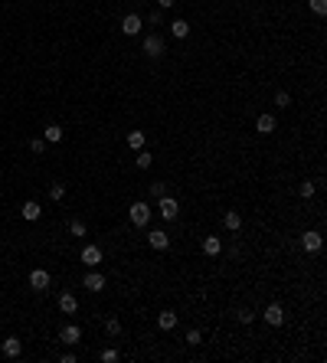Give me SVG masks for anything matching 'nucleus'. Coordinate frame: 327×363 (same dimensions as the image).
<instances>
[{
    "label": "nucleus",
    "mask_w": 327,
    "mask_h": 363,
    "mask_svg": "<svg viewBox=\"0 0 327 363\" xmlns=\"http://www.w3.org/2000/svg\"><path fill=\"white\" fill-rule=\"evenodd\" d=\"M151 213H154V209H151V203H147V200H134L128 206V216H131V223H134V226H147V223H151Z\"/></svg>",
    "instance_id": "obj_1"
},
{
    "label": "nucleus",
    "mask_w": 327,
    "mask_h": 363,
    "mask_svg": "<svg viewBox=\"0 0 327 363\" xmlns=\"http://www.w3.org/2000/svg\"><path fill=\"white\" fill-rule=\"evenodd\" d=\"M141 49H144V56H151V59H161L164 52H167V43L161 33H151V36H144V43H141Z\"/></svg>",
    "instance_id": "obj_2"
},
{
    "label": "nucleus",
    "mask_w": 327,
    "mask_h": 363,
    "mask_svg": "<svg viewBox=\"0 0 327 363\" xmlns=\"http://www.w3.org/2000/svg\"><path fill=\"white\" fill-rule=\"evenodd\" d=\"M157 213H161V216L167 219V223H174V219L180 216V203H177L174 197H167V193H164V197L157 200Z\"/></svg>",
    "instance_id": "obj_3"
},
{
    "label": "nucleus",
    "mask_w": 327,
    "mask_h": 363,
    "mask_svg": "<svg viewBox=\"0 0 327 363\" xmlns=\"http://www.w3.org/2000/svg\"><path fill=\"white\" fill-rule=\"evenodd\" d=\"M301 249H304L307 255L321 252V249H324V236L317 233V229H307V233H301Z\"/></svg>",
    "instance_id": "obj_4"
},
{
    "label": "nucleus",
    "mask_w": 327,
    "mask_h": 363,
    "mask_svg": "<svg viewBox=\"0 0 327 363\" xmlns=\"http://www.w3.org/2000/svg\"><path fill=\"white\" fill-rule=\"evenodd\" d=\"M262 317H265V324H272V327H281V324H285V308H281L278 304V301H272V304L268 308H265V311H262Z\"/></svg>",
    "instance_id": "obj_5"
},
{
    "label": "nucleus",
    "mask_w": 327,
    "mask_h": 363,
    "mask_svg": "<svg viewBox=\"0 0 327 363\" xmlns=\"http://www.w3.org/2000/svg\"><path fill=\"white\" fill-rule=\"evenodd\" d=\"M141 30H144V20H141L138 13H125V20H121V33H125V36H138Z\"/></svg>",
    "instance_id": "obj_6"
},
{
    "label": "nucleus",
    "mask_w": 327,
    "mask_h": 363,
    "mask_svg": "<svg viewBox=\"0 0 327 363\" xmlns=\"http://www.w3.org/2000/svg\"><path fill=\"white\" fill-rule=\"evenodd\" d=\"M275 128H278V118L275 114H259V118H255V131H259V135H275Z\"/></svg>",
    "instance_id": "obj_7"
},
{
    "label": "nucleus",
    "mask_w": 327,
    "mask_h": 363,
    "mask_svg": "<svg viewBox=\"0 0 327 363\" xmlns=\"http://www.w3.org/2000/svg\"><path fill=\"white\" fill-rule=\"evenodd\" d=\"M59 340L69 343V347H75V343L82 340V327H79V324H66L63 331H59Z\"/></svg>",
    "instance_id": "obj_8"
},
{
    "label": "nucleus",
    "mask_w": 327,
    "mask_h": 363,
    "mask_svg": "<svg viewBox=\"0 0 327 363\" xmlns=\"http://www.w3.org/2000/svg\"><path fill=\"white\" fill-rule=\"evenodd\" d=\"M82 285H85L88 291H95V295H99V291L105 288V275H102V272H95V269H88L85 278H82Z\"/></svg>",
    "instance_id": "obj_9"
},
{
    "label": "nucleus",
    "mask_w": 327,
    "mask_h": 363,
    "mask_svg": "<svg viewBox=\"0 0 327 363\" xmlns=\"http://www.w3.org/2000/svg\"><path fill=\"white\" fill-rule=\"evenodd\" d=\"M30 288L33 291H46L49 288V272L46 269H33L30 272Z\"/></svg>",
    "instance_id": "obj_10"
},
{
    "label": "nucleus",
    "mask_w": 327,
    "mask_h": 363,
    "mask_svg": "<svg viewBox=\"0 0 327 363\" xmlns=\"http://www.w3.org/2000/svg\"><path fill=\"white\" fill-rule=\"evenodd\" d=\"M79 259H82V265H88V269H99V262H102V249H99V245H85Z\"/></svg>",
    "instance_id": "obj_11"
},
{
    "label": "nucleus",
    "mask_w": 327,
    "mask_h": 363,
    "mask_svg": "<svg viewBox=\"0 0 327 363\" xmlns=\"http://www.w3.org/2000/svg\"><path fill=\"white\" fill-rule=\"evenodd\" d=\"M147 242H151L154 252H164L167 245H170V236L164 233V229H151V236H147Z\"/></svg>",
    "instance_id": "obj_12"
},
{
    "label": "nucleus",
    "mask_w": 327,
    "mask_h": 363,
    "mask_svg": "<svg viewBox=\"0 0 327 363\" xmlns=\"http://www.w3.org/2000/svg\"><path fill=\"white\" fill-rule=\"evenodd\" d=\"M40 213H43V206H40L36 200H26L23 206H20V216L26 219V223H36V219H40Z\"/></svg>",
    "instance_id": "obj_13"
},
{
    "label": "nucleus",
    "mask_w": 327,
    "mask_h": 363,
    "mask_svg": "<svg viewBox=\"0 0 327 363\" xmlns=\"http://www.w3.org/2000/svg\"><path fill=\"white\" fill-rule=\"evenodd\" d=\"M59 311L63 314H75L79 311V298L72 295V291H63V295H59Z\"/></svg>",
    "instance_id": "obj_14"
},
{
    "label": "nucleus",
    "mask_w": 327,
    "mask_h": 363,
    "mask_svg": "<svg viewBox=\"0 0 327 363\" xmlns=\"http://www.w3.org/2000/svg\"><path fill=\"white\" fill-rule=\"evenodd\" d=\"M0 350H4V357H10V360H16L23 353V343H20V337H7L4 343H0Z\"/></svg>",
    "instance_id": "obj_15"
},
{
    "label": "nucleus",
    "mask_w": 327,
    "mask_h": 363,
    "mask_svg": "<svg viewBox=\"0 0 327 363\" xmlns=\"http://www.w3.org/2000/svg\"><path fill=\"white\" fill-rule=\"evenodd\" d=\"M170 36H174V40H187V36H190V23L177 16V20L170 23Z\"/></svg>",
    "instance_id": "obj_16"
},
{
    "label": "nucleus",
    "mask_w": 327,
    "mask_h": 363,
    "mask_svg": "<svg viewBox=\"0 0 327 363\" xmlns=\"http://www.w3.org/2000/svg\"><path fill=\"white\" fill-rule=\"evenodd\" d=\"M203 252H206V255H219V252H223V239H219V236H206V239H203Z\"/></svg>",
    "instance_id": "obj_17"
},
{
    "label": "nucleus",
    "mask_w": 327,
    "mask_h": 363,
    "mask_svg": "<svg viewBox=\"0 0 327 363\" xmlns=\"http://www.w3.org/2000/svg\"><path fill=\"white\" fill-rule=\"evenodd\" d=\"M157 327H161V331H174L177 327V311H161L157 314Z\"/></svg>",
    "instance_id": "obj_18"
},
{
    "label": "nucleus",
    "mask_w": 327,
    "mask_h": 363,
    "mask_svg": "<svg viewBox=\"0 0 327 363\" xmlns=\"http://www.w3.org/2000/svg\"><path fill=\"white\" fill-rule=\"evenodd\" d=\"M223 226L229 229V233H239V229H242V216L236 213V209H229V213L223 216Z\"/></svg>",
    "instance_id": "obj_19"
},
{
    "label": "nucleus",
    "mask_w": 327,
    "mask_h": 363,
    "mask_svg": "<svg viewBox=\"0 0 327 363\" xmlns=\"http://www.w3.org/2000/svg\"><path fill=\"white\" fill-rule=\"evenodd\" d=\"M125 141H128V147H131V150H141V147L147 144V135H144V131H128V138H125Z\"/></svg>",
    "instance_id": "obj_20"
},
{
    "label": "nucleus",
    "mask_w": 327,
    "mask_h": 363,
    "mask_svg": "<svg viewBox=\"0 0 327 363\" xmlns=\"http://www.w3.org/2000/svg\"><path fill=\"white\" fill-rule=\"evenodd\" d=\"M134 164L141 167V170H147V167H151V164H154V157H151V150H144V147H141V150H138V157H134Z\"/></svg>",
    "instance_id": "obj_21"
},
{
    "label": "nucleus",
    "mask_w": 327,
    "mask_h": 363,
    "mask_svg": "<svg viewBox=\"0 0 327 363\" xmlns=\"http://www.w3.org/2000/svg\"><path fill=\"white\" fill-rule=\"evenodd\" d=\"M46 141H49V144H59V141H63V128H59V125H46Z\"/></svg>",
    "instance_id": "obj_22"
},
{
    "label": "nucleus",
    "mask_w": 327,
    "mask_h": 363,
    "mask_svg": "<svg viewBox=\"0 0 327 363\" xmlns=\"http://www.w3.org/2000/svg\"><path fill=\"white\" fill-rule=\"evenodd\" d=\"M298 193H301V197H304V200H311V197H314V193H317V183H311V180H304V183H301V187H298Z\"/></svg>",
    "instance_id": "obj_23"
},
{
    "label": "nucleus",
    "mask_w": 327,
    "mask_h": 363,
    "mask_svg": "<svg viewBox=\"0 0 327 363\" xmlns=\"http://www.w3.org/2000/svg\"><path fill=\"white\" fill-rule=\"evenodd\" d=\"M236 317H239V324H252L255 321V311H252V308H239Z\"/></svg>",
    "instance_id": "obj_24"
},
{
    "label": "nucleus",
    "mask_w": 327,
    "mask_h": 363,
    "mask_svg": "<svg viewBox=\"0 0 327 363\" xmlns=\"http://www.w3.org/2000/svg\"><path fill=\"white\" fill-rule=\"evenodd\" d=\"M99 360H102V363H118V360H121V353L108 347V350H102V353H99Z\"/></svg>",
    "instance_id": "obj_25"
},
{
    "label": "nucleus",
    "mask_w": 327,
    "mask_h": 363,
    "mask_svg": "<svg viewBox=\"0 0 327 363\" xmlns=\"http://www.w3.org/2000/svg\"><path fill=\"white\" fill-rule=\"evenodd\" d=\"M63 197H66V183H52V187H49V200H56V203H59Z\"/></svg>",
    "instance_id": "obj_26"
},
{
    "label": "nucleus",
    "mask_w": 327,
    "mask_h": 363,
    "mask_svg": "<svg viewBox=\"0 0 327 363\" xmlns=\"http://www.w3.org/2000/svg\"><path fill=\"white\" fill-rule=\"evenodd\" d=\"M105 334H108V337H118V334H121V324L114 321V317H108V321H105Z\"/></svg>",
    "instance_id": "obj_27"
},
{
    "label": "nucleus",
    "mask_w": 327,
    "mask_h": 363,
    "mask_svg": "<svg viewBox=\"0 0 327 363\" xmlns=\"http://www.w3.org/2000/svg\"><path fill=\"white\" fill-rule=\"evenodd\" d=\"M307 7H311V13H317V16L327 13V0H307Z\"/></svg>",
    "instance_id": "obj_28"
},
{
    "label": "nucleus",
    "mask_w": 327,
    "mask_h": 363,
    "mask_svg": "<svg viewBox=\"0 0 327 363\" xmlns=\"http://www.w3.org/2000/svg\"><path fill=\"white\" fill-rule=\"evenodd\" d=\"M69 233H72V236H85V223H82V219H69Z\"/></svg>",
    "instance_id": "obj_29"
},
{
    "label": "nucleus",
    "mask_w": 327,
    "mask_h": 363,
    "mask_svg": "<svg viewBox=\"0 0 327 363\" xmlns=\"http://www.w3.org/2000/svg\"><path fill=\"white\" fill-rule=\"evenodd\" d=\"M187 343H190V347H200V343H203V334L197 331V327H193V331H187Z\"/></svg>",
    "instance_id": "obj_30"
},
{
    "label": "nucleus",
    "mask_w": 327,
    "mask_h": 363,
    "mask_svg": "<svg viewBox=\"0 0 327 363\" xmlns=\"http://www.w3.org/2000/svg\"><path fill=\"white\" fill-rule=\"evenodd\" d=\"M164 193H167V183H164V180H157V183H151V197H154V200H161Z\"/></svg>",
    "instance_id": "obj_31"
},
{
    "label": "nucleus",
    "mask_w": 327,
    "mask_h": 363,
    "mask_svg": "<svg viewBox=\"0 0 327 363\" xmlns=\"http://www.w3.org/2000/svg\"><path fill=\"white\" fill-rule=\"evenodd\" d=\"M275 105H278V108H288V105H291V95H288V92H275Z\"/></svg>",
    "instance_id": "obj_32"
},
{
    "label": "nucleus",
    "mask_w": 327,
    "mask_h": 363,
    "mask_svg": "<svg viewBox=\"0 0 327 363\" xmlns=\"http://www.w3.org/2000/svg\"><path fill=\"white\" fill-rule=\"evenodd\" d=\"M30 150H33V154H43V150H46V141H43V138L30 141Z\"/></svg>",
    "instance_id": "obj_33"
},
{
    "label": "nucleus",
    "mask_w": 327,
    "mask_h": 363,
    "mask_svg": "<svg viewBox=\"0 0 327 363\" xmlns=\"http://www.w3.org/2000/svg\"><path fill=\"white\" fill-rule=\"evenodd\" d=\"M151 23H154V26L164 23V10H161V7H157V10H151Z\"/></svg>",
    "instance_id": "obj_34"
},
{
    "label": "nucleus",
    "mask_w": 327,
    "mask_h": 363,
    "mask_svg": "<svg viewBox=\"0 0 327 363\" xmlns=\"http://www.w3.org/2000/svg\"><path fill=\"white\" fill-rule=\"evenodd\" d=\"M174 4H177V0H157V7H161V10H170Z\"/></svg>",
    "instance_id": "obj_35"
}]
</instances>
